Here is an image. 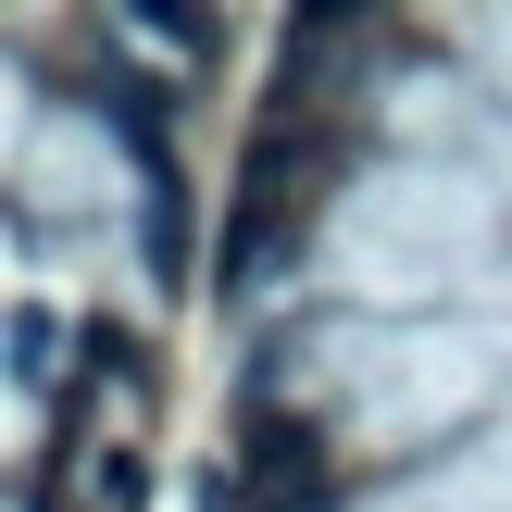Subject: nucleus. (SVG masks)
I'll return each instance as SVG.
<instances>
[{"label": "nucleus", "instance_id": "f03ea898", "mask_svg": "<svg viewBox=\"0 0 512 512\" xmlns=\"http://www.w3.org/2000/svg\"><path fill=\"white\" fill-rule=\"evenodd\" d=\"M88 512H138V463H125V450L88 463Z\"/></svg>", "mask_w": 512, "mask_h": 512}, {"label": "nucleus", "instance_id": "f257e3e1", "mask_svg": "<svg viewBox=\"0 0 512 512\" xmlns=\"http://www.w3.org/2000/svg\"><path fill=\"white\" fill-rule=\"evenodd\" d=\"M50 350H63V325L25 300V313H13V388H50Z\"/></svg>", "mask_w": 512, "mask_h": 512}]
</instances>
